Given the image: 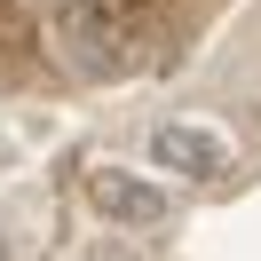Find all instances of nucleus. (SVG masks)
I'll return each instance as SVG.
<instances>
[{"instance_id":"1","label":"nucleus","mask_w":261,"mask_h":261,"mask_svg":"<svg viewBox=\"0 0 261 261\" xmlns=\"http://www.w3.org/2000/svg\"><path fill=\"white\" fill-rule=\"evenodd\" d=\"M48 48L71 80H127L135 71V40L103 0H56L48 8Z\"/></svg>"},{"instance_id":"2","label":"nucleus","mask_w":261,"mask_h":261,"mask_svg":"<svg viewBox=\"0 0 261 261\" xmlns=\"http://www.w3.org/2000/svg\"><path fill=\"white\" fill-rule=\"evenodd\" d=\"M150 166L190 174V182H222L229 166H238V143H229L222 127H206V119H159V127H150Z\"/></svg>"},{"instance_id":"3","label":"nucleus","mask_w":261,"mask_h":261,"mask_svg":"<svg viewBox=\"0 0 261 261\" xmlns=\"http://www.w3.org/2000/svg\"><path fill=\"white\" fill-rule=\"evenodd\" d=\"M87 206H95L103 222H119V229H159L166 214H174V198H166L159 182L127 174V166H87Z\"/></svg>"},{"instance_id":"4","label":"nucleus","mask_w":261,"mask_h":261,"mask_svg":"<svg viewBox=\"0 0 261 261\" xmlns=\"http://www.w3.org/2000/svg\"><path fill=\"white\" fill-rule=\"evenodd\" d=\"M87 261H143V253H127V245H119V238H103V245H95V253H87Z\"/></svg>"}]
</instances>
